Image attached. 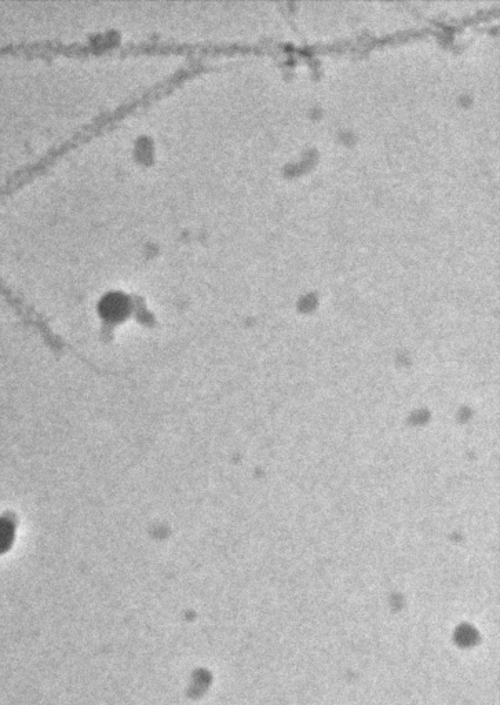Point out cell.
<instances>
[{"mask_svg": "<svg viewBox=\"0 0 500 705\" xmlns=\"http://www.w3.org/2000/svg\"><path fill=\"white\" fill-rule=\"evenodd\" d=\"M16 531V518L9 514L2 515L0 517V554L6 553L13 546Z\"/></svg>", "mask_w": 500, "mask_h": 705, "instance_id": "6da1fadb", "label": "cell"}]
</instances>
